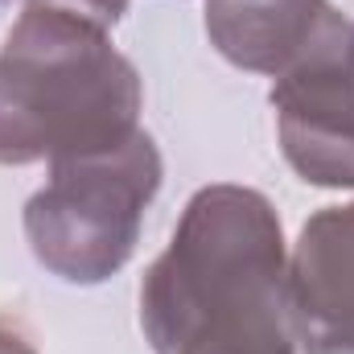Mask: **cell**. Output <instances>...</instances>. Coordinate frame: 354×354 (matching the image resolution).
I'll list each match as a JSON object with an SVG mask.
<instances>
[{"mask_svg":"<svg viewBox=\"0 0 354 354\" xmlns=\"http://www.w3.org/2000/svg\"><path fill=\"white\" fill-rule=\"evenodd\" d=\"M136 66L111 29L25 4L0 46V165H37L120 145L140 124Z\"/></svg>","mask_w":354,"mask_h":354,"instance_id":"cell-2","label":"cell"},{"mask_svg":"<svg viewBox=\"0 0 354 354\" xmlns=\"http://www.w3.org/2000/svg\"><path fill=\"white\" fill-rule=\"evenodd\" d=\"M284 161L301 181L354 189V71L346 46L326 50L272 83Z\"/></svg>","mask_w":354,"mask_h":354,"instance_id":"cell-4","label":"cell"},{"mask_svg":"<svg viewBox=\"0 0 354 354\" xmlns=\"http://www.w3.org/2000/svg\"><path fill=\"white\" fill-rule=\"evenodd\" d=\"M0 354H37L29 330L17 317H4V313H0Z\"/></svg>","mask_w":354,"mask_h":354,"instance_id":"cell-7","label":"cell"},{"mask_svg":"<svg viewBox=\"0 0 354 354\" xmlns=\"http://www.w3.org/2000/svg\"><path fill=\"white\" fill-rule=\"evenodd\" d=\"M346 62H351V71H354V25H351V37H346Z\"/></svg>","mask_w":354,"mask_h":354,"instance_id":"cell-8","label":"cell"},{"mask_svg":"<svg viewBox=\"0 0 354 354\" xmlns=\"http://www.w3.org/2000/svg\"><path fill=\"white\" fill-rule=\"evenodd\" d=\"M301 338L354 334V202L322 206L288 252Z\"/></svg>","mask_w":354,"mask_h":354,"instance_id":"cell-6","label":"cell"},{"mask_svg":"<svg viewBox=\"0 0 354 354\" xmlns=\"http://www.w3.org/2000/svg\"><path fill=\"white\" fill-rule=\"evenodd\" d=\"M206 37L231 66L280 79L346 46L351 25L330 0H206Z\"/></svg>","mask_w":354,"mask_h":354,"instance_id":"cell-5","label":"cell"},{"mask_svg":"<svg viewBox=\"0 0 354 354\" xmlns=\"http://www.w3.org/2000/svg\"><path fill=\"white\" fill-rule=\"evenodd\" d=\"M161 177V149L145 128L120 145L50 161V181L25 202L33 260L66 284L111 280L140 243Z\"/></svg>","mask_w":354,"mask_h":354,"instance_id":"cell-3","label":"cell"},{"mask_svg":"<svg viewBox=\"0 0 354 354\" xmlns=\"http://www.w3.org/2000/svg\"><path fill=\"white\" fill-rule=\"evenodd\" d=\"M140 330L153 354L301 351L284 227L260 189L218 181L185 202L140 280Z\"/></svg>","mask_w":354,"mask_h":354,"instance_id":"cell-1","label":"cell"}]
</instances>
